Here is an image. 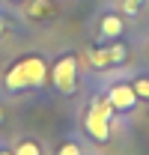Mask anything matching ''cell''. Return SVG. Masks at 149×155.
Here are the masks:
<instances>
[{
	"instance_id": "3957f363",
	"label": "cell",
	"mask_w": 149,
	"mask_h": 155,
	"mask_svg": "<svg viewBox=\"0 0 149 155\" xmlns=\"http://www.w3.org/2000/svg\"><path fill=\"white\" fill-rule=\"evenodd\" d=\"M51 81H54L57 93L72 96L74 87H78V57H74V54H63V57L51 66Z\"/></svg>"
},
{
	"instance_id": "7c38bea8",
	"label": "cell",
	"mask_w": 149,
	"mask_h": 155,
	"mask_svg": "<svg viewBox=\"0 0 149 155\" xmlns=\"http://www.w3.org/2000/svg\"><path fill=\"white\" fill-rule=\"evenodd\" d=\"M140 3H143V0H125V3H122V12H125V15H134V12L140 9Z\"/></svg>"
},
{
	"instance_id": "52a82bcc",
	"label": "cell",
	"mask_w": 149,
	"mask_h": 155,
	"mask_svg": "<svg viewBox=\"0 0 149 155\" xmlns=\"http://www.w3.org/2000/svg\"><path fill=\"white\" fill-rule=\"evenodd\" d=\"M90 63H93L95 69L111 66V54H108V48H95V51H90Z\"/></svg>"
},
{
	"instance_id": "8992f818",
	"label": "cell",
	"mask_w": 149,
	"mask_h": 155,
	"mask_svg": "<svg viewBox=\"0 0 149 155\" xmlns=\"http://www.w3.org/2000/svg\"><path fill=\"white\" fill-rule=\"evenodd\" d=\"M12 155H42V146H39V140H33V137H24V140L15 143Z\"/></svg>"
},
{
	"instance_id": "30bf717a",
	"label": "cell",
	"mask_w": 149,
	"mask_h": 155,
	"mask_svg": "<svg viewBox=\"0 0 149 155\" xmlns=\"http://www.w3.org/2000/svg\"><path fill=\"white\" fill-rule=\"evenodd\" d=\"M57 155H84V152H81V146H78L74 140H66V143H60Z\"/></svg>"
},
{
	"instance_id": "277c9868",
	"label": "cell",
	"mask_w": 149,
	"mask_h": 155,
	"mask_svg": "<svg viewBox=\"0 0 149 155\" xmlns=\"http://www.w3.org/2000/svg\"><path fill=\"white\" fill-rule=\"evenodd\" d=\"M108 101L113 104V110L128 114V110H134V104H137V93H134L131 84H113L111 90H108Z\"/></svg>"
},
{
	"instance_id": "6da1fadb",
	"label": "cell",
	"mask_w": 149,
	"mask_h": 155,
	"mask_svg": "<svg viewBox=\"0 0 149 155\" xmlns=\"http://www.w3.org/2000/svg\"><path fill=\"white\" fill-rule=\"evenodd\" d=\"M45 81H48V63L39 57V54H30V57H21L18 63H12L9 72H6V78H3V84H6L9 93L39 90Z\"/></svg>"
},
{
	"instance_id": "2e32d148",
	"label": "cell",
	"mask_w": 149,
	"mask_h": 155,
	"mask_svg": "<svg viewBox=\"0 0 149 155\" xmlns=\"http://www.w3.org/2000/svg\"><path fill=\"white\" fill-rule=\"evenodd\" d=\"M12 3H21V0H12Z\"/></svg>"
},
{
	"instance_id": "7a4b0ae2",
	"label": "cell",
	"mask_w": 149,
	"mask_h": 155,
	"mask_svg": "<svg viewBox=\"0 0 149 155\" xmlns=\"http://www.w3.org/2000/svg\"><path fill=\"white\" fill-rule=\"evenodd\" d=\"M113 104L104 98H93L90 101V110L84 116V131L93 137L95 143H108L111 140V119H113Z\"/></svg>"
},
{
	"instance_id": "5bb4252c",
	"label": "cell",
	"mask_w": 149,
	"mask_h": 155,
	"mask_svg": "<svg viewBox=\"0 0 149 155\" xmlns=\"http://www.w3.org/2000/svg\"><path fill=\"white\" fill-rule=\"evenodd\" d=\"M3 30H6V21H3V18H0V33H3Z\"/></svg>"
},
{
	"instance_id": "4fadbf2b",
	"label": "cell",
	"mask_w": 149,
	"mask_h": 155,
	"mask_svg": "<svg viewBox=\"0 0 149 155\" xmlns=\"http://www.w3.org/2000/svg\"><path fill=\"white\" fill-rule=\"evenodd\" d=\"M3 119H6V107L0 104V125H3Z\"/></svg>"
},
{
	"instance_id": "9c48e42d",
	"label": "cell",
	"mask_w": 149,
	"mask_h": 155,
	"mask_svg": "<svg viewBox=\"0 0 149 155\" xmlns=\"http://www.w3.org/2000/svg\"><path fill=\"white\" fill-rule=\"evenodd\" d=\"M134 93H137V98H149V78H137L134 84Z\"/></svg>"
},
{
	"instance_id": "e0dca14e",
	"label": "cell",
	"mask_w": 149,
	"mask_h": 155,
	"mask_svg": "<svg viewBox=\"0 0 149 155\" xmlns=\"http://www.w3.org/2000/svg\"><path fill=\"white\" fill-rule=\"evenodd\" d=\"M146 101H149V98H146Z\"/></svg>"
},
{
	"instance_id": "8fae6325",
	"label": "cell",
	"mask_w": 149,
	"mask_h": 155,
	"mask_svg": "<svg viewBox=\"0 0 149 155\" xmlns=\"http://www.w3.org/2000/svg\"><path fill=\"white\" fill-rule=\"evenodd\" d=\"M42 12H51V3H48V0H36V3L30 6V15H33V18L42 15Z\"/></svg>"
},
{
	"instance_id": "9a60e30c",
	"label": "cell",
	"mask_w": 149,
	"mask_h": 155,
	"mask_svg": "<svg viewBox=\"0 0 149 155\" xmlns=\"http://www.w3.org/2000/svg\"><path fill=\"white\" fill-rule=\"evenodd\" d=\"M0 155H12V149H0Z\"/></svg>"
},
{
	"instance_id": "5b68a950",
	"label": "cell",
	"mask_w": 149,
	"mask_h": 155,
	"mask_svg": "<svg viewBox=\"0 0 149 155\" xmlns=\"http://www.w3.org/2000/svg\"><path fill=\"white\" fill-rule=\"evenodd\" d=\"M122 27H125V24H122L119 15H104V18H101V27H98V39H101V42L119 39L122 36Z\"/></svg>"
},
{
	"instance_id": "ba28073f",
	"label": "cell",
	"mask_w": 149,
	"mask_h": 155,
	"mask_svg": "<svg viewBox=\"0 0 149 155\" xmlns=\"http://www.w3.org/2000/svg\"><path fill=\"white\" fill-rule=\"evenodd\" d=\"M108 54H111V63H122L125 60V45H108Z\"/></svg>"
}]
</instances>
